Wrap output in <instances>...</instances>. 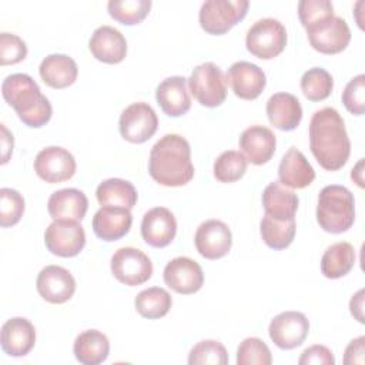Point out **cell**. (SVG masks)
Masks as SVG:
<instances>
[{"instance_id": "obj_1", "label": "cell", "mask_w": 365, "mask_h": 365, "mask_svg": "<svg viewBox=\"0 0 365 365\" xmlns=\"http://www.w3.org/2000/svg\"><path fill=\"white\" fill-rule=\"evenodd\" d=\"M309 148L327 171L342 168L351 154V141L344 118L332 107L315 111L309 121Z\"/></svg>"}, {"instance_id": "obj_6", "label": "cell", "mask_w": 365, "mask_h": 365, "mask_svg": "<svg viewBox=\"0 0 365 365\" xmlns=\"http://www.w3.org/2000/svg\"><path fill=\"white\" fill-rule=\"evenodd\" d=\"M245 46L252 56L261 60H271L284 51L287 30L277 19L265 17L257 20L247 31Z\"/></svg>"}, {"instance_id": "obj_10", "label": "cell", "mask_w": 365, "mask_h": 365, "mask_svg": "<svg viewBox=\"0 0 365 365\" xmlns=\"http://www.w3.org/2000/svg\"><path fill=\"white\" fill-rule=\"evenodd\" d=\"M47 250L63 258H71L80 254L86 245V232L78 221L54 220L44 232Z\"/></svg>"}, {"instance_id": "obj_4", "label": "cell", "mask_w": 365, "mask_h": 365, "mask_svg": "<svg viewBox=\"0 0 365 365\" xmlns=\"http://www.w3.org/2000/svg\"><path fill=\"white\" fill-rule=\"evenodd\" d=\"M317 221L331 234L348 231L355 221L354 194L344 185H327L319 191L317 204Z\"/></svg>"}, {"instance_id": "obj_8", "label": "cell", "mask_w": 365, "mask_h": 365, "mask_svg": "<svg viewBox=\"0 0 365 365\" xmlns=\"http://www.w3.org/2000/svg\"><path fill=\"white\" fill-rule=\"evenodd\" d=\"M111 272L117 281L128 287L147 282L153 275L151 259L138 248L123 247L111 257Z\"/></svg>"}, {"instance_id": "obj_15", "label": "cell", "mask_w": 365, "mask_h": 365, "mask_svg": "<svg viewBox=\"0 0 365 365\" xmlns=\"http://www.w3.org/2000/svg\"><path fill=\"white\" fill-rule=\"evenodd\" d=\"M163 277L168 288L184 295L200 291L204 284L201 265L188 257H177L167 262Z\"/></svg>"}, {"instance_id": "obj_41", "label": "cell", "mask_w": 365, "mask_h": 365, "mask_svg": "<svg viewBox=\"0 0 365 365\" xmlns=\"http://www.w3.org/2000/svg\"><path fill=\"white\" fill-rule=\"evenodd\" d=\"M342 103L354 115H362L365 110V76L358 74L348 81L342 91Z\"/></svg>"}, {"instance_id": "obj_3", "label": "cell", "mask_w": 365, "mask_h": 365, "mask_svg": "<svg viewBox=\"0 0 365 365\" xmlns=\"http://www.w3.org/2000/svg\"><path fill=\"white\" fill-rule=\"evenodd\" d=\"M1 94L26 125L38 128L50 121L53 114L51 104L29 74L16 73L7 76L1 84Z\"/></svg>"}, {"instance_id": "obj_21", "label": "cell", "mask_w": 365, "mask_h": 365, "mask_svg": "<svg viewBox=\"0 0 365 365\" xmlns=\"http://www.w3.org/2000/svg\"><path fill=\"white\" fill-rule=\"evenodd\" d=\"M1 349L10 356L27 355L36 344L34 325L23 317L7 319L0 332Z\"/></svg>"}, {"instance_id": "obj_12", "label": "cell", "mask_w": 365, "mask_h": 365, "mask_svg": "<svg viewBox=\"0 0 365 365\" xmlns=\"http://www.w3.org/2000/svg\"><path fill=\"white\" fill-rule=\"evenodd\" d=\"M76 158L63 147L50 145L38 151L34 160L36 174L50 184L70 180L76 174Z\"/></svg>"}, {"instance_id": "obj_32", "label": "cell", "mask_w": 365, "mask_h": 365, "mask_svg": "<svg viewBox=\"0 0 365 365\" xmlns=\"http://www.w3.org/2000/svg\"><path fill=\"white\" fill-rule=\"evenodd\" d=\"M173 304L170 292L160 287H151L137 294L134 307L137 312L148 319H158L168 314Z\"/></svg>"}, {"instance_id": "obj_42", "label": "cell", "mask_w": 365, "mask_h": 365, "mask_svg": "<svg viewBox=\"0 0 365 365\" xmlns=\"http://www.w3.org/2000/svg\"><path fill=\"white\" fill-rule=\"evenodd\" d=\"M27 56L26 43L13 33H0V64H17Z\"/></svg>"}, {"instance_id": "obj_17", "label": "cell", "mask_w": 365, "mask_h": 365, "mask_svg": "<svg viewBox=\"0 0 365 365\" xmlns=\"http://www.w3.org/2000/svg\"><path fill=\"white\" fill-rule=\"evenodd\" d=\"M177 234V221L174 214L165 207H154L147 211L141 221L143 240L154 247L163 248L171 244Z\"/></svg>"}, {"instance_id": "obj_34", "label": "cell", "mask_w": 365, "mask_h": 365, "mask_svg": "<svg viewBox=\"0 0 365 365\" xmlns=\"http://www.w3.org/2000/svg\"><path fill=\"white\" fill-rule=\"evenodd\" d=\"M151 9L150 0H110L107 3L108 14L124 26L141 23Z\"/></svg>"}, {"instance_id": "obj_39", "label": "cell", "mask_w": 365, "mask_h": 365, "mask_svg": "<svg viewBox=\"0 0 365 365\" xmlns=\"http://www.w3.org/2000/svg\"><path fill=\"white\" fill-rule=\"evenodd\" d=\"M24 212V198L13 188L0 190V225L3 228L16 225Z\"/></svg>"}, {"instance_id": "obj_40", "label": "cell", "mask_w": 365, "mask_h": 365, "mask_svg": "<svg viewBox=\"0 0 365 365\" xmlns=\"http://www.w3.org/2000/svg\"><path fill=\"white\" fill-rule=\"evenodd\" d=\"M298 16L307 30L332 17L334 6L329 0H302L298 3Z\"/></svg>"}, {"instance_id": "obj_14", "label": "cell", "mask_w": 365, "mask_h": 365, "mask_svg": "<svg viewBox=\"0 0 365 365\" xmlns=\"http://www.w3.org/2000/svg\"><path fill=\"white\" fill-rule=\"evenodd\" d=\"M194 242L198 254L207 259L225 257L232 245V234L228 225L220 220H207L195 231Z\"/></svg>"}, {"instance_id": "obj_45", "label": "cell", "mask_w": 365, "mask_h": 365, "mask_svg": "<svg viewBox=\"0 0 365 365\" xmlns=\"http://www.w3.org/2000/svg\"><path fill=\"white\" fill-rule=\"evenodd\" d=\"M349 309L352 317L364 324V289H359L355 295H352L351 301H349Z\"/></svg>"}, {"instance_id": "obj_19", "label": "cell", "mask_w": 365, "mask_h": 365, "mask_svg": "<svg viewBox=\"0 0 365 365\" xmlns=\"http://www.w3.org/2000/svg\"><path fill=\"white\" fill-rule=\"evenodd\" d=\"M88 48L98 61L117 64L125 58L127 41L120 30L111 26H100L93 31L88 40Z\"/></svg>"}, {"instance_id": "obj_7", "label": "cell", "mask_w": 365, "mask_h": 365, "mask_svg": "<svg viewBox=\"0 0 365 365\" xmlns=\"http://www.w3.org/2000/svg\"><path fill=\"white\" fill-rule=\"evenodd\" d=\"M190 91L204 107H218L227 98V80L222 70L211 63L197 66L188 78Z\"/></svg>"}, {"instance_id": "obj_13", "label": "cell", "mask_w": 365, "mask_h": 365, "mask_svg": "<svg viewBox=\"0 0 365 365\" xmlns=\"http://www.w3.org/2000/svg\"><path fill=\"white\" fill-rule=\"evenodd\" d=\"M309 321L298 311H285L274 317L268 327L271 341L281 349H294L308 336Z\"/></svg>"}, {"instance_id": "obj_36", "label": "cell", "mask_w": 365, "mask_h": 365, "mask_svg": "<svg viewBox=\"0 0 365 365\" xmlns=\"http://www.w3.org/2000/svg\"><path fill=\"white\" fill-rule=\"evenodd\" d=\"M248 161L242 153L227 150L214 161V177L220 182H235L247 171Z\"/></svg>"}, {"instance_id": "obj_20", "label": "cell", "mask_w": 365, "mask_h": 365, "mask_svg": "<svg viewBox=\"0 0 365 365\" xmlns=\"http://www.w3.org/2000/svg\"><path fill=\"white\" fill-rule=\"evenodd\" d=\"M238 144L247 161L254 165H262L272 158L277 140L275 134L268 127L257 124L241 133Z\"/></svg>"}, {"instance_id": "obj_2", "label": "cell", "mask_w": 365, "mask_h": 365, "mask_svg": "<svg viewBox=\"0 0 365 365\" xmlns=\"http://www.w3.org/2000/svg\"><path fill=\"white\" fill-rule=\"evenodd\" d=\"M148 173L164 187H182L194 177L190 143L180 134L163 135L151 148Z\"/></svg>"}, {"instance_id": "obj_33", "label": "cell", "mask_w": 365, "mask_h": 365, "mask_svg": "<svg viewBox=\"0 0 365 365\" xmlns=\"http://www.w3.org/2000/svg\"><path fill=\"white\" fill-rule=\"evenodd\" d=\"M297 231L295 218L288 221H278L269 215H264L259 224L262 241L272 250H285L294 241Z\"/></svg>"}, {"instance_id": "obj_35", "label": "cell", "mask_w": 365, "mask_h": 365, "mask_svg": "<svg viewBox=\"0 0 365 365\" xmlns=\"http://www.w3.org/2000/svg\"><path fill=\"white\" fill-rule=\"evenodd\" d=\"M334 88L332 76L322 67H312L301 77V90L309 101H322L328 98Z\"/></svg>"}, {"instance_id": "obj_37", "label": "cell", "mask_w": 365, "mask_h": 365, "mask_svg": "<svg viewBox=\"0 0 365 365\" xmlns=\"http://www.w3.org/2000/svg\"><path fill=\"white\" fill-rule=\"evenodd\" d=\"M188 364L190 365H227L228 364V354L225 346L214 339L200 341L192 346L188 354Z\"/></svg>"}, {"instance_id": "obj_46", "label": "cell", "mask_w": 365, "mask_h": 365, "mask_svg": "<svg viewBox=\"0 0 365 365\" xmlns=\"http://www.w3.org/2000/svg\"><path fill=\"white\" fill-rule=\"evenodd\" d=\"M13 153V135L1 124V164H6Z\"/></svg>"}, {"instance_id": "obj_27", "label": "cell", "mask_w": 365, "mask_h": 365, "mask_svg": "<svg viewBox=\"0 0 365 365\" xmlns=\"http://www.w3.org/2000/svg\"><path fill=\"white\" fill-rule=\"evenodd\" d=\"M298 195L285 188L279 181L269 182L262 192V205L265 214L278 221H288L295 218L298 210Z\"/></svg>"}, {"instance_id": "obj_24", "label": "cell", "mask_w": 365, "mask_h": 365, "mask_svg": "<svg viewBox=\"0 0 365 365\" xmlns=\"http://www.w3.org/2000/svg\"><path fill=\"white\" fill-rule=\"evenodd\" d=\"M267 115L269 123L282 131L295 130L302 120L299 100L291 93H275L267 101Z\"/></svg>"}, {"instance_id": "obj_47", "label": "cell", "mask_w": 365, "mask_h": 365, "mask_svg": "<svg viewBox=\"0 0 365 365\" xmlns=\"http://www.w3.org/2000/svg\"><path fill=\"white\" fill-rule=\"evenodd\" d=\"M351 178L362 188L364 187V158H361L351 171Z\"/></svg>"}, {"instance_id": "obj_9", "label": "cell", "mask_w": 365, "mask_h": 365, "mask_svg": "<svg viewBox=\"0 0 365 365\" xmlns=\"http://www.w3.org/2000/svg\"><path fill=\"white\" fill-rule=\"evenodd\" d=\"M158 127V118L154 108L143 101L133 103L123 110L118 120L121 137L133 144H141L150 140Z\"/></svg>"}, {"instance_id": "obj_43", "label": "cell", "mask_w": 365, "mask_h": 365, "mask_svg": "<svg viewBox=\"0 0 365 365\" xmlns=\"http://www.w3.org/2000/svg\"><path fill=\"white\" fill-rule=\"evenodd\" d=\"M298 364L299 365H334L335 358L332 355V351L325 345H312L301 354Z\"/></svg>"}, {"instance_id": "obj_38", "label": "cell", "mask_w": 365, "mask_h": 365, "mask_svg": "<svg viewBox=\"0 0 365 365\" xmlns=\"http://www.w3.org/2000/svg\"><path fill=\"white\" fill-rule=\"evenodd\" d=\"M272 362L271 351L267 344L257 338H245L237 349L238 365H269Z\"/></svg>"}, {"instance_id": "obj_30", "label": "cell", "mask_w": 365, "mask_h": 365, "mask_svg": "<svg viewBox=\"0 0 365 365\" xmlns=\"http://www.w3.org/2000/svg\"><path fill=\"white\" fill-rule=\"evenodd\" d=\"M96 197L101 205L131 210L137 204L138 194L130 181L123 178H108L98 184Z\"/></svg>"}, {"instance_id": "obj_16", "label": "cell", "mask_w": 365, "mask_h": 365, "mask_svg": "<svg viewBox=\"0 0 365 365\" xmlns=\"http://www.w3.org/2000/svg\"><path fill=\"white\" fill-rule=\"evenodd\" d=\"M36 288L47 302L64 304L74 295L76 279L68 269L60 265H47L38 272Z\"/></svg>"}, {"instance_id": "obj_31", "label": "cell", "mask_w": 365, "mask_h": 365, "mask_svg": "<svg viewBox=\"0 0 365 365\" xmlns=\"http://www.w3.org/2000/svg\"><path fill=\"white\" fill-rule=\"evenodd\" d=\"M355 264V250L346 242H335L329 245L321 258V272L329 279L345 277Z\"/></svg>"}, {"instance_id": "obj_29", "label": "cell", "mask_w": 365, "mask_h": 365, "mask_svg": "<svg viewBox=\"0 0 365 365\" xmlns=\"http://www.w3.org/2000/svg\"><path fill=\"white\" fill-rule=\"evenodd\" d=\"M73 352L80 364L98 365L107 359L110 354V342L103 332L97 329H87L77 335Z\"/></svg>"}, {"instance_id": "obj_5", "label": "cell", "mask_w": 365, "mask_h": 365, "mask_svg": "<svg viewBox=\"0 0 365 365\" xmlns=\"http://www.w3.org/2000/svg\"><path fill=\"white\" fill-rule=\"evenodd\" d=\"M248 7V0H207L198 13L200 26L208 34H225L245 17Z\"/></svg>"}, {"instance_id": "obj_25", "label": "cell", "mask_w": 365, "mask_h": 365, "mask_svg": "<svg viewBox=\"0 0 365 365\" xmlns=\"http://www.w3.org/2000/svg\"><path fill=\"white\" fill-rule=\"evenodd\" d=\"M279 182L289 188H305L315 180V171L305 155L295 147L288 148L278 167Z\"/></svg>"}, {"instance_id": "obj_22", "label": "cell", "mask_w": 365, "mask_h": 365, "mask_svg": "<svg viewBox=\"0 0 365 365\" xmlns=\"http://www.w3.org/2000/svg\"><path fill=\"white\" fill-rule=\"evenodd\" d=\"M133 215L128 208L103 205L93 217V231L103 241H117L131 228Z\"/></svg>"}, {"instance_id": "obj_28", "label": "cell", "mask_w": 365, "mask_h": 365, "mask_svg": "<svg viewBox=\"0 0 365 365\" xmlns=\"http://www.w3.org/2000/svg\"><path fill=\"white\" fill-rule=\"evenodd\" d=\"M38 73L48 87L66 88L77 80L78 67L67 54H50L41 60Z\"/></svg>"}, {"instance_id": "obj_23", "label": "cell", "mask_w": 365, "mask_h": 365, "mask_svg": "<svg viewBox=\"0 0 365 365\" xmlns=\"http://www.w3.org/2000/svg\"><path fill=\"white\" fill-rule=\"evenodd\" d=\"M188 78L173 76L163 80L155 90V100L164 114L170 117L184 115L191 107V98L187 88Z\"/></svg>"}, {"instance_id": "obj_44", "label": "cell", "mask_w": 365, "mask_h": 365, "mask_svg": "<svg viewBox=\"0 0 365 365\" xmlns=\"http://www.w3.org/2000/svg\"><path fill=\"white\" fill-rule=\"evenodd\" d=\"M365 336L361 335L355 339H352L348 346L345 348V354H344V364L345 365H354V364H359L362 365L365 362Z\"/></svg>"}, {"instance_id": "obj_11", "label": "cell", "mask_w": 365, "mask_h": 365, "mask_svg": "<svg viewBox=\"0 0 365 365\" xmlns=\"http://www.w3.org/2000/svg\"><path fill=\"white\" fill-rule=\"evenodd\" d=\"M307 36L311 47L322 54H338L344 51L351 41L349 26L338 16H332L307 29Z\"/></svg>"}, {"instance_id": "obj_26", "label": "cell", "mask_w": 365, "mask_h": 365, "mask_svg": "<svg viewBox=\"0 0 365 365\" xmlns=\"http://www.w3.org/2000/svg\"><path fill=\"white\" fill-rule=\"evenodd\" d=\"M87 208L88 200L86 194L77 188L54 191L47 202V210L53 220L81 221L86 217Z\"/></svg>"}, {"instance_id": "obj_18", "label": "cell", "mask_w": 365, "mask_h": 365, "mask_svg": "<svg viewBox=\"0 0 365 365\" xmlns=\"http://www.w3.org/2000/svg\"><path fill=\"white\" fill-rule=\"evenodd\" d=\"M234 94L242 100H255L259 97L267 84V77L262 68L250 61L234 63L227 73Z\"/></svg>"}]
</instances>
